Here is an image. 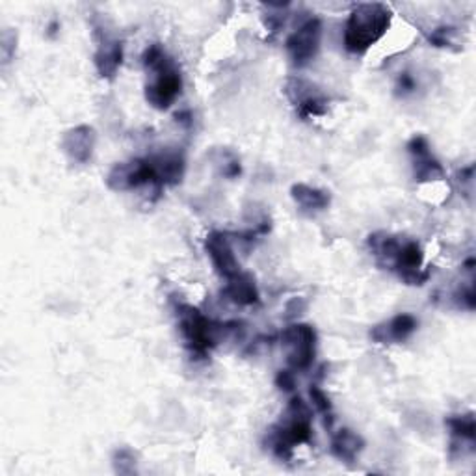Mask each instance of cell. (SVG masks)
Segmentation results:
<instances>
[{"instance_id":"obj_1","label":"cell","mask_w":476,"mask_h":476,"mask_svg":"<svg viewBox=\"0 0 476 476\" xmlns=\"http://www.w3.org/2000/svg\"><path fill=\"white\" fill-rule=\"evenodd\" d=\"M369 246L378 259L391 263V270H395L406 285L421 287L430 279V270L423 268L425 253L419 242L376 233L369 237Z\"/></svg>"},{"instance_id":"obj_2","label":"cell","mask_w":476,"mask_h":476,"mask_svg":"<svg viewBox=\"0 0 476 476\" xmlns=\"http://www.w3.org/2000/svg\"><path fill=\"white\" fill-rule=\"evenodd\" d=\"M144 66L151 73V82L145 86V99L156 110H168L182 91V77L173 58L158 45H151L144 52Z\"/></svg>"},{"instance_id":"obj_3","label":"cell","mask_w":476,"mask_h":476,"mask_svg":"<svg viewBox=\"0 0 476 476\" xmlns=\"http://www.w3.org/2000/svg\"><path fill=\"white\" fill-rule=\"evenodd\" d=\"M391 26V10L382 3H367L352 10L344 26V49L350 54H365L386 36Z\"/></svg>"},{"instance_id":"obj_4","label":"cell","mask_w":476,"mask_h":476,"mask_svg":"<svg viewBox=\"0 0 476 476\" xmlns=\"http://www.w3.org/2000/svg\"><path fill=\"white\" fill-rule=\"evenodd\" d=\"M313 439V414L309 406L294 397L285 411V417L270 428L266 443L275 458L289 462L293 460L294 447L302 443H311Z\"/></svg>"},{"instance_id":"obj_5","label":"cell","mask_w":476,"mask_h":476,"mask_svg":"<svg viewBox=\"0 0 476 476\" xmlns=\"http://www.w3.org/2000/svg\"><path fill=\"white\" fill-rule=\"evenodd\" d=\"M179 330L186 341L188 350L196 358H205L216 344V324L194 305H177Z\"/></svg>"},{"instance_id":"obj_6","label":"cell","mask_w":476,"mask_h":476,"mask_svg":"<svg viewBox=\"0 0 476 476\" xmlns=\"http://www.w3.org/2000/svg\"><path fill=\"white\" fill-rule=\"evenodd\" d=\"M281 344L287 350V363L293 370L311 369L316 356V331L313 326H287L281 331Z\"/></svg>"},{"instance_id":"obj_7","label":"cell","mask_w":476,"mask_h":476,"mask_svg":"<svg viewBox=\"0 0 476 476\" xmlns=\"http://www.w3.org/2000/svg\"><path fill=\"white\" fill-rule=\"evenodd\" d=\"M145 184H154L158 188L156 172L151 156L135 158L131 163L116 164L107 177V186L114 190V192H129V190H136Z\"/></svg>"},{"instance_id":"obj_8","label":"cell","mask_w":476,"mask_h":476,"mask_svg":"<svg viewBox=\"0 0 476 476\" xmlns=\"http://www.w3.org/2000/svg\"><path fill=\"white\" fill-rule=\"evenodd\" d=\"M285 95H287L302 119L322 117L328 114V98L319 86H314L305 79H289L285 84Z\"/></svg>"},{"instance_id":"obj_9","label":"cell","mask_w":476,"mask_h":476,"mask_svg":"<svg viewBox=\"0 0 476 476\" xmlns=\"http://www.w3.org/2000/svg\"><path fill=\"white\" fill-rule=\"evenodd\" d=\"M322 43V23L311 17L287 40V52L296 68H305L316 58Z\"/></svg>"},{"instance_id":"obj_10","label":"cell","mask_w":476,"mask_h":476,"mask_svg":"<svg viewBox=\"0 0 476 476\" xmlns=\"http://www.w3.org/2000/svg\"><path fill=\"white\" fill-rule=\"evenodd\" d=\"M205 249H207V256L210 257V263H212V266L219 277L229 279L242 270L228 235L219 233V231L209 233V237L205 240Z\"/></svg>"},{"instance_id":"obj_11","label":"cell","mask_w":476,"mask_h":476,"mask_svg":"<svg viewBox=\"0 0 476 476\" xmlns=\"http://www.w3.org/2000/svg\"><path fill=\"white\" fill-rule=\"evenodd\" d=\"M95 142H98V135H95L93 126L79 125L63 135L61 149L70 156V161L77 164H88L93 156Z\"/></svg>"},{"instance_id":"obj_12","label":"cell","mask_w":476,"mask_h":476,"mask_svg":"<svg viewBox=\"0 0 476 476\" xmlns=\"http://www.w3.org/2000/svg\"><path fill=\"white\" fill-rule=\"evenodd\" d=\"M419 328V322L414 314H397L391 321L378 324L370 330V339L378 344H393V342H404L414 335Z\"/></svg>"},{"instance_id":"obj_13","label":"cell","mask_w":476,"mask_h":476,"mask_svg":"<svg viewBox=\"0 0 476 476\" xmlns=\"http://www.w3.org/2000/svg\"><path fill=\"white\" fill-rule=\"evenodd\" d=\"M409 154L414 156V168H415V179L419 182L432 181L435 177H443V166L435 161L434 154L430 153V145L425 136L411 138L407 144Z\"/></svg>"},{"instance_id":"obj_14","label":"cell","mask_w":476,"mask_h":476,"mask_svg":"<svg viewBox=\"0 0 476 476\" xmlns=\"http://www.w3.org/2000/svg\"><path fill=\"white\" fill-rule=\"evenodd\" d=\"M156 172L158 190L163 186H175L184 177V156L181 153H161L156 156H151Z\"/></svg>"},{"instance_id":"obj_15","label":"cell","mask_w":476,"mask_h":476,"mask_svg":"<svg viewBox=\"0 0 476 476\" xmlns=\"http://www.w3.org/2000/svg\"><path fill=\"white\" fill-rule=\"evenodd\" d=\"M226 289H224V296L237 303V305H253L259 302V289L256 285V279H253L251 274L247 272H238L233 277L226 279Z\"/></svg>"},{"instance_id":"obj_16","label":"cell","mask_w":476,"mask_h":476,"mask_svg":"<svg viewBox=\"0 0 476 476\" xmlns=\"http://www.w3.org/2000/svg\"><path fill=\"white\" fill-rule=\"evenodd\" d=\"M291 198L300 207V210L305 214L322 212L331 203V196H330V192H326V190L314 188V186H309L303 182H298L291 188Z\"/></svg>"},{"instance_id":"obj_17","label":"cell","mask_w":476,"mask_h":476,"mask_svg":"<svg viewBox=\"0 0 476 476\" xmlns=\"http://www.w3.org/2000/svg\"><path fill=\"white\" fill-rule=\"evenodd\" d=\"M365 449V441L350 428H341L331 439V454L344 463H354Z\"/></svg>"},{"instance_id":"obj_18","label":"cell","mask_w":476,"mask_h":476,"mask_svg":"<svg viewBox=\"0 0 476 476\" xmlns=\"http://www.w3.org/2000/svg\"><path fill=\"white\" fill-rule=\"evenodd\" d=\"M93 61L101 79H114L123 63V42L105 38L98 52H95Z\"/></svg>"},{"instance_id":"obj_19","label":"cell","mask_w":476,"mask_h":476,"mask_svg":"<svg viewBox=\"0 0 476 476\" xmlns=\"http://www.w3.org/2000/svg\"><path fill=\"white\" fill-rule=\"evenodd\" d=\"M447 425L451 428L454 443L467 441L469 445H474V441H476V423H474V415L472 414L451 417V419H447Z\"/></svg>"},{"instance_id":"obj_20","label":"cell","mask_w":476,"mask_h":476,"mask_svg":"<svg viewBox=\"0 0 476 476\" xmlns=\"http://www.w3.org/2000/svg\"><path fill=\"white\" fill-rule=\"evenodd\" d=\"M309 395H311V400H313V406L316 407V411H319V414L324 417V425L328 428H331L335 417H333V406H331L328 395L321 387H316V386L311 387Z\"/></svg>"},{"instance_id":"obj_21","label":"cell","mask_w":476,"mask_h":476,"mask_svg":"<svg viewBox=\"0 0 476 476\" xmlns=\"http://www.w3.org/2000/svg\"><path fill=\"white\" fill-rule=\"evenodd\" d=\"M114 469L119 474H133L136 472V454L131 449H119L114 454Z\"/></svg>"},{"instance_id":"obj_22","label":"cell","mask_w":476,"mask_h":476,"mask_svg":"<svg viewBox=\"0 0 476 476\" xmlns=\"http://www.w3.org/2000/svg\"><path fill=\"white\" fill-rule=\"evenodd\" d=\"M453 34H454V30L451 26H441L432 32L428 40L435 47H449L453 43Z\"/></svg>"},{"instance_id":"obj_23","label":"cell","mask_w":476,"mask_h":476,"mask_svg":"<svg viewBox=\"0 0 476 476\" xmlns=\"http://www.w3.org/2000/svg\"><path fill=\"white\" fill-rule=\"evenodd\" d=\"M417 88L415 79L411 77L409 73H400L398 80H397V93L398 95H407V93H414Z\"/></svg>"},{"instance_id":"obj_24","label":"cell","mask_w":476,"mask_h":476,"mask_svg":"<svg viewBox=\"0 0 476 476\" xmlns=\"http://www.w3.org/2000/svg\"><path fill=\"white\" fill-rule=\"evenodd\" d=\"M275 384L283 391H293L294 389V374L291 370H281L275 378Z\"/></svg>"}]
</instances>
